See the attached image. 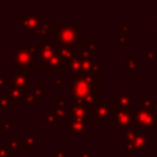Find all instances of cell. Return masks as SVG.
I'll return each mask as SVG.
<instances>
[{
	"mask_svg": "<svg viewBox=\"0 0 157 157\" xmlns=\"http://www.w3.org/2000/svg\"><path fill=\"white\" fill-rule=\"evenodd\" d=\"M12 125H13L12 123H2V134H9Z\"/></svg>",
	"mask_w": 157,
	"mask_h": 157,
	"instance_id": "cell-34",
	"label": "cell"
},
{
	"mask_svg": "<svg viewBox=\"0 0 157 157\" xmlns=\"http://www.w3.org/2000/svg\"><path fill=\"white\" fill-rule=\"evenodd\" d=\"M86 45L90 48V49H94L96 47H97V39H94V38H91V39H87L86 40Z\"/></svg>",
	"mask_w": 157,
	"mask_h": 157,
	"instance_id": "cell-32",
	"label": "cell"
},
{
	"mask_svg": "<svg viewBox=\"0 0 157 157\" xmlns=\"http://www.w3.org/2000/svg\"><path fill=\"white\" fill-rule=\"evenodd\" d=\"M75 48L76 45H60L59 55L63 58V60H71L75 55Z\"/></svg>",
	"mask_w": 157,
	"mask_h": 157,
	"instance_id": "cell-16",
	"label": "cell"
},
{
	"mask_svg": "<svg viewBox=\"0 0 157 157\" xmlns=\"http://www.w3.org/2000/svg\"><path fill=\"white\" fill-rule=\"evenodd\" d=\"M52 113L55 115V118H56V120H58L59 123H64V121H65V118L69 115V113H67L64 108H61V107H59V105H54Z\"/></svg>",
	"mask_w": 157,
	"mask_h": 157,
	"instance_id": "cell-18",
	"label": "cell"
},
{
	"mask_svg": "<svg viewBox=\"0 0 157 157\" xmlns=\"http://www.w3.org/2000/svg\"><path fill=\"white\" fill-rule=\"evenodd\" d=\"M80 56L82 59H91L92 49H90L86 44H80Z\"/></svg>",
	"mask_w": 157,
	"mask_h": 157,
	"instance_id": "cell-24",
	"label": "cell"
},
{
	"mask_svg": "<svg viewBox=\"0 0 157 157\" xmlns=\"http://www.w3.org/2000/svg\"><path fill=\"white\" fill-rule=\"evenodd\" d=\"M70 117L72 118L71 120H86L88 118L85 107L80 104H75L74 107L70 108Z\"/></svg>",
	"mask_w": 157,
	"mask_h": 157,
	"instance_id": "cell-11",
	"label": "cell"
},
{
	"mask_svg": "<svg viewBox=\"0 0 157 157\" xmlns=\"http://www.w3.org/2000/svg\"><path fill=\"white\" fill-rule=\"evenodd\" d=\"M97 94V74L77 72L70 78V97L85 108L91 107L96 102Z\"/></svg>",
	"mask_w": 157,
	"mask_h": 157,
	"instance_id": "cell-1",
	"label": "cell"
},
{
	"mask_svg": "<svg viewBox=\"0 0 157 157\" xmlns=\"http://www.w3.org/2000/svg\"><path fill=\"white\" fill-rule=\"evenodd\" d=\"M2 78V67L0 66V80Z\"/></svg>",
	"mask_w": 157,
	"mask_h": 157,
	"instance_id": "cell-41",
	"label": "cell"
},
{
	"mask_svg": "<svg viewBox=\"0 0 157 157\" xmlns=\"http://www.w3.org/2000/svg\"><path fill=\"white\" fill-rule=\"evenodd\" d=\"M58 105L61 107V108H66V107H70V99L65 96V94H59L58 96Z\"/></svg>",
	"mask_w": 157,
	"mask_h": 157,
	"instance_id": "cell-25",
	"label": "cell"
},
{
	"mask_svg": "<svg viewBox=\"0 0 157 157\" xmlns=\"http://www.w3.org/2000/svg\"><path fill=\"white\" fill-rule=\"evenodd\" d=\"M114 121L117 128H126L131 123V115L129 110H119L118 113L114 114Z\"/></svg>",
	"mask_w": 157,
	"mask_h": 157,
	"instance_id": "cell-7",
	"label": "cell"
},
{
	"mask_svg": "<svg viewBox=\"0 0 157 157\" xmlns=\"http://www.w3.org/2000/svg\"><path fill=\"white\" fill-rule=\"evenodd\" d=\"M55 53H56V52L53 49V45H52V47H44V45H42L40 49H39V52H38L37 55H36V60H37V61H40L42 64H45L47 61H49V59H50Z\"/></svg>",
	"mask_w": 157,
	"mask_h": 157,
	"instance_id": "cell-9",
	"label": "cell"
},
{
	"mask_svg": "<svg viewBox=\"0 0 157 157\" xmlns=\"http://www.w3.org/2000/svg\"><path fill=\"white\" fill-rule=\"evenodd\" d=\"M130 102H131V97L128 96V94H125V91L124 90H121L120 93L118 96H115V103H117V105L120 107V108H123L124 110H126V109L129 110Z\"/></svg>",
	"mask_w": 157,
	"mask_h": 157,
	"instance_id": "cell-15",
	"label": "cell"
},
{
	"mask_svg": "<svg viewBox=\"0 0 157 157\" xmlns=\"http://www.w3.org/2000/svg\"><path fill=\"white\" fill-rule=\"evenodd\" d=\"M70 132L71 134H85L86 132V120H71Z\"/></svg>",
	"mask_w": 157,
	"mask_h": 157,
	"instance_id": "cell-17",
	"label": "cell"
},
{
	"mask_svg": "<svg viewBox=\"0 0 157 157\" xmlns=\"http://www.w3.org/2000/svg\"><path fill=\"white\" fill-rule=\"evenodd\" d=\"M54 29V26H53V22H42L40 27L37 29L36 32V37L38 39H44L48 37V34L50 32H53Z\"/></svg>",
	"mask_w": 157,
	"mask_h": 157,
	"instance_id": "cell-13",
	"label": "cell"
},
{
	"mask_svg": "<svg viewBox=\"0 0 157 157\" xmlns=\"http://www.w3.org/2000/svg\"><path fill=\"white\" fill-rule=\"evenodd\" d=\"M70 151L67 150H55L53 152V157H69Z\"/></svg>",
	"mask_w": 157,
	"mask_h": 157,
	"instance_id": "cell-31",
	"label": "cell"
},
{
	"mask_svg": "<svg viewBox=\"0 0 157 157\" xmlns=\"http://www.w3.org/2000/svg\"><path fill=\"white\" fill-rule=\"evenodd\" d=\"M20 26L26 31H36L42 25V17L38 16L36 11H26L23 16L20 17Z\"/></svg>",
	"mask_w": 157,
	"mask_h": 157,
	"instance_id": "cell-4",
	"label": "cell"
},
{
	"mask_svg": "<svg viewBox=\"0 0 157 157\" xmlns=\"http://www.w3.org/2000/svg\"><path fill=\"white\" fill-rule=\"evenodd\" d=\"M52 33L60 45H77L81 43V29L75 22H59Z\"/></svg>",
	"mask_w": 157,
	"mask_h": 157,
	"instance_id": "cell-2",
	"label": "cell"
},
{
	"mask_svg": "<svg viewBox=\"0 0 157 157\" xmlns=\"http://www.w3.org/2000/svg\"><path fill=\"white\" fill-rule=\"evenodd\" d=\"M13 65L20 69L25 67H34L37 65V60L34 54L31 52L28 47H20L13 53Z\"/></svg>",
	"mask_w": 157,
	"mask_h": 157,
	"instance_id": "cell-3",
	"label": "cell"
},
{
	"mask_svg": "<svg viewBox=\"0 0 157 157\" xmlns=\"http://www.w3.org/2000/svg\"><path fill=\"white\" fill-rule=\"evenodd\" d=\"M15 101L6 94H0V112H7L9 107L13 105Z\"/></svg>",
	"mask_w": 157,
	"mask_h": 157,
	"instance_id": "cell-19",
	"label": "cell"
},
{
	"mask_svg": "<svg viewBox=\"0 0 157 157\" xmlns=\"http://www.w3.org/2000/svg\"><path fill=\"white\" fill-rule=\"evenodd\" d=\"M115 44H120V43H125V37L124 36H121V37H119V38H117L115 40Z\"/></svg>",
	"mask_w": 157,
	"mask_h": 157,
	"instance_id": "cell-38",
	"label": "cell"
},
{
	"mask_svg": "<svg viewBox=\"0 0 157 157\" xmlns=\"http://www.w3.org/2000/svg\"><path fill=\"white\" fill-rule=\"evenodd\" d=\"M44 157H49V156H44Z\"/></svg>",
	"mask_w": 157,
	"mask_h": 157,
	"instance_id": "cell-44",
	"label": "cell"
},
{
	"mask_svg": "<svg viewBox=\"0 0 157 157\" xmlns=\"http://www.w3.org/2000/svg\"><path fill=\"white\" fill-rule=\"evenodd\" d=\"M20 145L23 146L27 151H34L37 148V141H36V136L34 135H29L26 134L23 136V139L20 140Z\"/></svg>",
	"mask_w": 157,
	"mask_h": 157,
	"instance_id": "cell-14",
	"label": "cell"
},
{
	"mask_svg": "<svg viewBox=\"0 0 157 157\" xmlns=\"http://www.w3.org/2000/svg\"><path fill=\"white\" fill-rule=\"evenodd\" d=\"M29 77L31 74L27 72L25 69H20V71L13 74V82L17 86V88H20L25 94L31 93V83H29Z\"/></svg>",
	"mask_w": 157,
	"mask_h": 157,
	"instance_id": "cell-6",
	"label": "cell"
},
{
	"mask_svg": "<svg viewBox=\"0 0 157 157\" xmlns=\"http://www.w3.org/2000/svg\"><path fill=\"white\" fill-rule=\"evenodd\" d=\"M17 157H20V156H17ZM21 157H22V156H21Z\"/></svg>",
	"mask_w": 157,
	"mask_h": 157,
	"instance_id": "cell-45",
	"label": "cell"
},
{
	"mask_svg": "<svg viewBox=\"0 0 157 157\" xmlns=\"http://www.w3.org/2000/svg\"><path fill=\"white\" fill-rule=\"evenodd\" d=\"M103 67H104L103 61H94L93 65H92V70H91V72H94V74L102 72V71H103Z\"/></svg>",
	"mask_w": 157,
	"mask_h": 157,
	"instance_id": "cell-30",
	"label": "cell"
},
{
	"mask_svg": "<svg viewBox=\"0 0 157 157\" xmlns=\"http://www.w3.org/2000/svg\"><path fill=\"white\" fill-rule=\"evenodd\" d=\"M136 65L135 56H126V71H132Z\"/></svg>",
	"mask_w": 157,
	"mask_h": 157,
	"instance_id": "cell-28",
	"label": "cell"
},
{
	"mask_svg": "<svg viewBox=\"0 0 157 157\" xmlns=\"http://www.w3.org/2000/svg\"><path fill=\"white\" fill-rule=\"evenodd\" d=\"M65 87V82L63 77H55L53 80V88L54 90H63Z\"/></svg>",
	"mask_w": 157,
	"mask_h": 157,
	"instance_id": "cell-27",
	"label": "cell"
},
{
	"mask_svg": "<svg viewBox=\"0 0 157 157\" xmlns=\"http://www.w3.org/2000/svg\"><path fill=\"white\" fill-rule=\"evenodd\" d=\"M136 117V121L139 123L140 126H150L153 121V115L150 113V112H146V110H140L139 113L135 114Z\"/></svg>",
	"mask_w": 157,
	"mask_h": 157,
	"instance_id": "cell-12",
	"label": "cell"
},
{
	"mask_svg": "<svg viewBox=\"0 0 157 157\" xmlns=\"http://www.w3.org/2000/svg\"><path fill=\"white\" fill-rule=\"evenodd\" d=\"M109 109L108 101H96L92 104V114L97 118L98 123H107L109 120Z\"/></svg>",
	"mask_w": 157,
	"mask_h": 157,
	"instance_id": "cell-5",
	"label": "cell"
},
{
	"mask_svg": "<svg viewBox=\"0 0 157 157\" xmlns=\"http://www.w3.org/2000/svg\"><path fill=\"white\" fill-rule=\"evenodd\" d=\"M61 65H63V58L59 55V53H55L49 59V61H47L45 64H43V66L47 67L48 72H56Z\"/></svg>",
	"mask_w": 157,
	"mask_h": 157,
	"instance_id": "cell-10",
	"label": "cell"
},
{
	"mask_svg": "<svg viewBox=\"0 0 157 157\" xmlns=\"http://www.w3.org/2000/svg\"><path fill=\"white\" fill-rule=\"evenodd\" d=\"M7 148H9V151H18L20 150V141L18 140H15V139H10L9 141H7Z\"/></svg>",
	"mask_w": 157,
	"mask_h": 157,
	"instance_id": "cell-26",
	"label": "cell"
},
{
	"mask_svg": "<svg viewBox=\"0 0 157 157\" xmlns=\"http://www.w3.org/2000/svg\"><path fill=\"white\" fill-rule=\"evenodd\" d=\"M42 121L49 128V129H52L54 125H55V123L58 121L56 120V118H55V115L52 113V112H49V113H47L43 118H42Z\"/></svg>",
	"mask_w": 157,
	"mask_h": 157,
	"instance_id": "cell-22",
	"label": "cell"
},
{
	"mask_svg": "<svg viewBox=\"0 0 157 157\" xmlns=\"http://www.w3.org/2000/svg\"><path fill=\"white\" fill-rule=\"evenodd\" d=\"M9 148L4 145H0V157H9Z\"/></svg>",
	"mask_w": 157,
	"mask_h": 157,
	"instance_id": "cell-33",
	"label": "cell"
},
{
	"mask_svg": "<svg viewBox=\"0 0 157 157\" xmlns=\"http://www.w3.org/2000/svg\"><path fill=\"white\" fill-rule=\"evenodd\" d=\"M120 28H121L123 32H126V31H129V28H130V23L123 22V23H120Z\"/></svg>",
	"mask_w": 157,
	"mask_h": 157,
	"instance_id": "cell-36",
	"label": "cell"
},
{
	"mask_svg": "<svg viewBox=\"0 0 157 157\" xmlns=\"http://www.w3.org/2000/svg\"><path fill=\"white\" fill-rule=\"evenodd\" d=\"M31 93L34 96L36 99H38V98H42L43 96H45V94L48 93V91H47L40 83H37V85L34 86V88L31 91Z\"/></svg>",
	"mask_w": 157,
	"mask_h": 157,
	"instance_id": "cell-21",
	"label": "cell"
},
{
	"mask_svg": "<svg viewBox=\"0 0 157 157\" xmlns=\"http://www.w3.org/2000/svg\"><path fill=\"white\" fill-rule=\"evenodd\" d=\"M2 54H4V53H2V50L0 49V66H1V63H2Z\"/></svg>",
	"mask_w": 157,
	"mask_h": 157,
	"instance_id": "cell-40",
	"label": "cell"
},
{
	"mask_svg": "<svg viewBox=\"0 0 157 157\" xmlns=\"http://www.w3.org/2000/svg\"><path fill=\"white\" fill-rule=\"evenodd\" d=\"M92 65H93V61H92L91 59H82V60H81V69H80V72H81V74H88V72H91Z\"/></svg>",
	"mask_w": 157,
	"mask_h": 157,
	"instance_id": "cell-23",
	"label": "cell"
},
{
	"mask_svg": "<svg viewBox=\"0 0 157 157\" xmlns=\"http://www.w3.org/2000/svg\"><path fill=\"white\" fill-rule=\"evenodd\" d=\"M81 157H92V152L87 151V150H82L81 151Z\"/></svg>",
	"mask_w": 157,
	"mask_h": 157,
	"instance_id": "cell-37",
	"label": "cell"
},
{
	"mask_svg": "<svg viewBox=\"0 0 157 157\" xmlns=\"http://www.w3.org/2000/svg\"><path fill=\"white\" fill-rule=\"evenodd\" d=\"M2 123H4V118L0 115V124H2Z\"/></svg>",
	"mask_w": 157,
	"mask_h": 157,
	"instance_id": "cell-42",
	"label": "cell"
},
{
	"mask_svg": "<svg viewBox=\"0 0 157 157\" xmlns=\"http://www.w3.org/2000/svg\"><path fill=\"white\" fill-rule=\"evenodd\" d=\"M124 157H130V156H124Z\"/></svg>",
	"mask_w": 157,
	"mask_h": 157,
	"instance_id": "cell-43",
	"label": "cell"
},
{
	"mask_svg": "<svg viewBox=\"0 0 157 157\" xmlns=\"http://www.w3.org/2000/svg\"><path fill=\"white\" fill-rule=\"evenodd\" d=\"M5 83H6V78H5V77H2V78L0 80V88H1V87H2Z\"/></svg>",
	"mask_w": 157,
	"mask_h": 157,
	"instance_id": "cell-39",
	"label": "cell"
},
{
	"mask_svg": "<svg viewBox=\"0 0 157 157\" xmlns=\"http://www.w3.org/2000/svg\"><path fill=\"white\" fill-rule=\"evenodd\" d=\"M6 85H7V90H9L10 97H11L13 101H25L26 94H25L20 88H17V86L15 85L12 77H11V78H10V77L6 78Z\"/></svg>",
	"mask_w": 157,
	"mask_h": 157,
	"instance_id": "cell-8",
	"label": "cell"
},
{
	"mask_svg": "<svg viewBox=\"0 0 157 157\" xmlns=\"http://www.w3.org/2000/svg\"><path fill=\"white\" fill-rule=\"evenodd\" d=\"M81 60H82L81 56H74V58L71 59V64H70V67H69L70 72H72V74L80 72V69H81Z\"/></svg>",
	"mask_w": 157,
	"mask_h": 157,
	"instance_id": "cell-20",
	"label": "cell"
},
{
	"mask_svg": "<svg viewBox=\"0 0 157 157\" xmlns=\"http://www.w3.org/2000/svg\"><path fill=\"white\" fill-rule=\"evenodd\" d=\"M42 45H44V47H52L53 44H54V40H53V38H44L43 40H42V43H40Z\"/></svg>",
	"mask_w": 157,
	"mask_h": 157,
	"instance_id": "cell-35",
	"label": "cell"
},
{
	"mask_svg": "<svg viewBox=\"0 0 157 157\" xmlns=\"http://www.w3.org/2000/svg\"><path fill=\"white\" fill-rule=\"evenodd\" d=\"M25 102H26V105H27V107H36V104H37V99L34 98V96H33L32 93L26 94Z\"/></svg>",
	"mask_w": 157,
	"mask_h": 157,
	"instance_id": "cell-29",
	"label": "cell"
}]
</instances>
